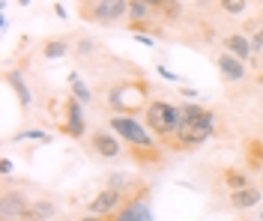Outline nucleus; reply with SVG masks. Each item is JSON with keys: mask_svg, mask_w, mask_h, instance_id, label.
Masks as SVG:
<instances>
[{"mask_svg": "<svg viewBox=\"0 0 263 221\" xmlns=\"http://www.w3.org/2000/svg\"><path fill=\"white\" fill-rule=\"evenodd\" d=\"M180 114L182 117H180L177 132L164 144V150H171V153H192L197 147H203L215 135V129H218L215 111H210V108H203V105H197V102L180 105Z\"/></svg>", "mask_w": 263, "mask_h": 221, "instance_id": "1", "label": "nucleus"}, {"mask_svg": "<svg viewBox=\"0 0 263 221\" xmlns=\"http://www.w3.org/2000/svg\"><path fill=\"white\" fill-rule=\"evenodd\" d=\"M105 102L114 114H138L149 102V84L144 81V75L117 78L114 84L105 87Z\"/></svg>", "mask_w": 263, "mask_h": 221, "instance_id": "2", "label": "nucleus"}, {"mask_svg": "<svg viewBox=\"0 0 263 221\" xmlns=\"http://www.w3.org/2000/svg\"><path fill=\"white\" fill-rule=\"evenodd\" d=\"M51 117L57 119V129L60 135L72 137V140H84L90 135L87 132V119H84V102L72 93H63L60 99H51L48 102Z\"/></svg>", "mask_w": 263, "mask_h": 221, "instance_id": "3", "label": "nucleus"}, {"mask_svg": "<svg viewBox=\"0 0 263 221\" xmlns=\"http://www.w3.org/2000/svg\"><path fill=\"white\" fill-rule=\"evenodd\" d=\"M180 105L167 102V99H149L147 108H144V123L149 126V132L159 137V144H167L174 132H177V126H180Z\"/></svg>", "mask_w": 263, "mask_h": 221, "instance_id": "4", "label": "nucleus"}, {"mask_svg": "<svg viewBox=\"0 0 263 221\" xmlns=\"http://www.w3.org/2000/svg\"><path fill=\"white\" fill-rule=\"evenodd\" d=\"M75 9L90 24L114 27L123 18H129V0H75Z\"/></svg>", "mask_w": 263, "mask_h": 221, "instance_id": "5", "label": "nucleus"}, {"mask_svg": "<svg viewBox=\"0 0 263 221\" xmlns=\"http://www.w3.org/2000/svg\"><path fill=\"white\" fill-rule=\"evenodd\" d=\"M149 218H153V212H149V188L144 183H138L129 191L126 204L108 215V221H149Z\"/></svg>", "mask_w": 263, "mask_h": 221, "instance_id": "6", "label": "nucleus"}, {"mask_svg": "<svg viewBox=\"0 0 263 221\" xmlns=\"http://www.w3.org/2000/svg\"><path fill=\"white\" fill-rule=\"evenodd\" d=\"M84 140H87V150L96 155V158L111 162V158H120L123 155V137L117 135L111 126L108 129H93Z\"/></svg>", "mask_w": 263, "mask_h": 221, "instance_id": "7", "label": "nucleus"}, {"mask_svg": "<svg viewBox=\"0 0 263 221\" xmlns=\"http://www.w3.org/2000/svg\"><path fill=\"white\" fill-rule=\"evenodd\" d=\"M138 186V183H135ZM132 186V188H135ZM132 188H114V186H105L102 191H99L96 197L87 204V215L90 218H108L114 209H120V206L126 204V197H129Z\"/></svg>", "mask_w": 263, "mask_h": 221, "instance_id": "8", "label": "nucleus"}, {"mask_svg": "<svg viewBox=\"0 0 263 221\" xmlns=\"http://www.w3.org/2000/svg\"><path fill=\"white\" fill-rule=\"evenodd\" d=\"M27 206H30L27 194H24L21 188L12 186V183H9V176H3V188H0V218H3V221L21 218Z\"/></svg>", "mask_w": 263, "mask_h": 221, "instance_id": "9", "label": "nucleus"}, {"mask_svg": "<svg viewBox=\"0 0 263 221\" xmlns=\"http://www.w3.org/2000/svg\"><path fill=\"white\" fill-rule=\"evenodd\" d=\"M263 200V186H242V188H233L228 197L230 209H236V212H246V209H254V206Z\"/></svg>", "mask_w": 263, "mask_h": 221, "instance_id": "10", "label": "nucleus"}, {"mask_svg": "<svg viewBox=\"0 0 263 221\" xmlns=\"http://www.w3.org/2000/svg\"><path fill=\"white\" fill-rule=\"evenodd\" d=\"M215 66H218V75H221L224 81H242L248 75V63L239 60L236 54H230V51L218 54V57H215Z\"/></svg>", "mask_w": 263, "mask_h": 221, "instance_id": "11", "label": "nucleus"}, {"mask_svg": "<svg viewBox=\"0 0 263 221\" xmlns=\"http://www.w3.org/2000/svg\"><path fill=\"white\" fill-rule=\"evenodd\" d=\"M3 81L12 87V93H15V99H18V108L21 111H30L33 93H30V87H27V78L21 75V69H6L3 72Z\"/></svg>", "mask_w": 263, "mask_h": 221, "instance_id": "12", "label": "nucleus"}, {"mask_svg": "<svg viewBox=\"0 0 263 221\" xmlns=\"http://www.w3.org/2000/svg\"><path fill=\"white\" fill-rule=\"evenodd\" d=\"M72 48H75L72 36H45L42 45H39V54L45 60H63V57L72 54Z\"/></svg>", "mask_w": 263, "mask_h": 221, "instance_id": "13", "label": "nucleus"}, {"mask_svg": "<svg viewBox=\"0 0 263 221\" xmlns=\"http://www.w3.org/2000/svg\"><path fill=\"white\" fill-rule=\"evenodd\" d=\"M221 48L224 51H230V54H236L239 60H251L254 57V48H251V36H246V33H228L224 39H221Z\"/></svg>", "mask_w": 263, "mask_h": 221, "instance_id": "14", "label": "nucleus"}, {"mask_svg": "<svg viewBox=\"0 0 263 221\" xmlns=\"http://www.w3.org/2000/svg\"><path fill=\"white\" fill-rule=\"evenodd\" d=\"M57 215V206L51 204V200H33L27 209H24V221H39V218H54Z\"/></svg>", "mask_w": 263, "mask_h": 221, "instance_id": "15", "label": "nucleus"}, {"mask_svg": "<svg viewBox=\"0 0 263 221\" xmlns=\"http://www.w3.org/2000/svg\"><path fill=\"white\" fill-rule=\"evenodd\" d=\"M102 51H105V45H102L99 39H93V36H81V39L75 42V48H72L75 60H87V57H93V54H102Z\"/></svg>", "mask_w": 263, "mask_h": 221, "instance_id": "16", "label": "nucleus"}, {"mask_svg": "<svg viewBox=\"0 0 263 221\" xmlns=\"http://www.w3.org/2000/svg\"><path fill=\"white\" fill-rule=\"evenodd\" d=\"M156 15L162 18L164 24H177L182 18V3L180 0H162V3L156 6Z\"/></svg>", "mask_w": 263, "mask_h": 221, "instance_id": "17", "label": "nucleus"}, {"mask_svg": "<svg viewBox=\"0 0 263 221\" xmlns=\"http://www.w3.org/2000/svg\"><path fill=\"white\" fill-rule=\"evenodd\" d=\"M248 183H251V179H248V173L242 168H224L221 170V186L230 188V191H233V188L248 186Z\"/></svg>", "mask_w": 263, "mask_h": 221, "instance_id": "18", "label": "nucleus"}, {"mask_svg": "<svg viewBox=\"0 0 263 221\" xmlns=\"http://www.w3.org/2000/svg\"><path fill=\"white\" fill-rule=\"evenodd\" d=\"M69 93H72V96H78L84 105L93 102V90L81 81V75H78V72H69Z\"/></svg>", "mask_w": 263, "mask_h": 221, "instance_id": "19", "label": "nucleus"}, {"mask_svg": "<svg viewBox=\"0 0 263 221\" xmlns=\"http://www.w3.org/2000/svg\"><path fill=\"white\" fill-rule=\"evenodd\" d=\"M246 162H248V168L251 170L263 168V144H260V137H251V140L246 144Z\"/></svg>", "mask_w": 263, "mask_h": 221, "instance_id": "20", "label": "nucleus"}, {"mask_svg": "<svg viewBox=\"0 0 263 221\" xmlns=\"http://www.w3.org/2000/svg\"><path fill=\"white\" fill-rule=\"evenodd\" d=\"M153 15H156V9L147 0H129V21H147Z\"/></svg>", "mask_w": 263, "mask_h": 221, "instance_id": "21", "label": "nucleus"}, {"mask_svg": "<svg viewBox=\"0 0 263 221\" xmlns=\"http://www.w3.org/2000/svg\"><path fill=\"white\" fill-rule=\"evenodd\" d=\"M12 140H15V144H21V140H33V144H51L54 137H51L48 132H42V129H27V132H18Z\"/></svg>", "mask_w": 263, "mask_h": 221, "instance_id": "22", "label": "nucleus"}, {"mask_svg": "<svg viewBox=\"0 0 263 221\" xmlns=\"http://www.w3.org/2000/svg\"><path fill=\"white\" fill-rule=\"evenodd\" d=\"M248 9V0H218V12L224 15H242Z\"/></svg>", "mask_w": 263, "mask_h": 221, "instance_id": "23", "label": "nucleus"}, {"mask_svg": "<svg viewBox=\"0 0 263 221\" xmlns=\"http://www.w3.org/2000/svg\"><path fill=\"white\" fill-rule=\"evenodd\" d=\"M105 186H114V188H132V186H135V179H132L129 173H108Z\"/></svg>", "mask_w": 263, "mask_h": 221, "instance_id": "24", "label": "nucleus"}, {"mask_svg": "<svg viewBox=\"0 0 263 221\" xmlns=\"http://www.w3.org/2000/svg\"><path fill=\"white\" fill-rule=\"evenodd\" d=\"M251 48H254V54L263 51V27H257V30L251 33Z\"/></svg>", "mask_w": 263, "mask_h": 221, "instance_id": "25", "label": "nucleus"}, {"mask_svg": "<svg viewBox=\"0 0 263 221\" xmlns=\"http://www.w3.org/2000/svg\"><path fill=\"white\" fill-rule=\"evenodd\" d=\"M156 72L162 75L164 81H180V75H177V72H171V69H164V63H162V66H156Z\"/></svg>", "mask_w": 263, "mask_h": 221, "instance_id": "26", "label": "nucleus"}, {"mask_svg": "<svg viewBox=\"0 0 263 221\" xmlns=\"http://www.w3.org/2000/svg\"><path fill=\"white\" fill-rule=\"evenodd\" d=\"M0 173H3V176L12 173V158H0Z\"/></svg>", "mask_w": 263, "mask_h": 221, "instance_id": "27", "label": "nucleus"}, {"mask_svg": "<svg viewBox=\"0 0 263 221\" xmlns=\"http://www.w3.org/2000/svg\"><path fill=\"white\" fill-rule=\"evenodd\" d=\"M180 96H185V99H197V90H195V87H182Z\"/></svg>", "mask_w": 263, "mask_h": 221, "instance_id": "28", "label": "nucleus"}, {"mask_svg": "<svg viewBox=\"0 0 263 221\" xmlns=\"http://www.w3.org/2000/svg\"><path fill=\"white\" fill-rule=\"evenodd\" d=\"M54 12H57V18H69V12H66L63 3H54Z\"/></svg>", "mask_w": 263, "mask_h": 221, "instance_id": "29", "label": "nucleus"}, {"mask_svg": "<svg viewBox=\"0 0 263 221\" xmlns=\"http://www.w3.org/2000/svg\"><path fill=\"white\" fill-rule=\"evenodd\" d=\"M18 6H21V9H24V6H30V0H15Z\"/></svg>", "mask_w": 263, "mask_h": 221, "instance_id": "30", "label": "nucleus"}, {"mask_svg": "<svg viewBox=\"0 0 263 221\" xmlns=\"http://www.w3.org/2000/svg\"><path fill=\"white\" fill-rule=\"evenodd\" d=\"M149 6H153V9H156V6H159V3H162V0H147Z\"/></svg>", "mask_w": 263, "mask_h": 221, "instance_id": "31", "label": "nucleus"}, {"mask_svg": "<svg viewBox=\"0 0 263 221\" xmlns=\"http://www.w3.org/2000/svg\"><path fill=\"white\" fill-rule=\"evenodd\" d=\"M260 186H263V173H260Z\"/></svg>", "mask_w": 263, "mask_h": 221, "instance_id": "32", "label": "nucleus"}, {"mask_svg": "<svg viewBox=\"0 0 263 221\" xmlns=\"http://www.w3.org/2000/svg\"><path fill=\"white\" fill-rule=\"evenodd\" d=\"M260 221H263V209H260Z\"/></svg>", "mask_w": 263, "mask_h": 221, "instance_id": "33", "label": "nucleus"}, {"mask_svg": "<svg viewBox=\"0 0 263 221\" xmlns=\"http://www.w3.org/2000/svg\"><path fill=\"white\" fill-rule=\"evenodd\" d=\"M260 12H263V6H260Z\"/></svg>", "mask_w": 263, "mask_h": 221, "instance_id": "34", "label": "nucleus"}]
</instances>
